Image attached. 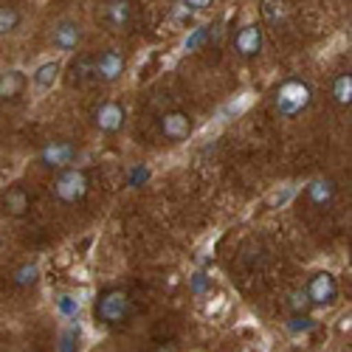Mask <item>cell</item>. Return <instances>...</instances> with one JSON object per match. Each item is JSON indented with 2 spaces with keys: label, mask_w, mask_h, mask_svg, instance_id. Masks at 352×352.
<instances>
[{
  "label": "cell",
  "mask_w": 352,
  "mask_h": 352,
  "mask_svg": "<svg viewBox=\"0 0 352 352\" xmlns=\"http://www.w3.org/2000/svg\"><path fill=\"white\" fill-rule=\"evenodd\" d=\"M133 310H135V305H133L127 290L107 287L94 302V321L102 327H119V324H124V321H130Z\"/></svg>",
  "instance_id": "6da1fadb"
},
{
  "label": "cell",
  "mask_w": 352,
  "mask_h": 352,
  "mask_svg": "<svg viewBox=\"0 0 352 352\" xmlns=\"http://www.w3.org/2000/svg\"><path fill=\"white\" fill-rule=\"evenodd\" d=\"M313 102V87L305 79H285L276 94H274V110L282 116V119H296L299 113H305Z\"/></svg>",
  "instance_id": "7a4b0ae2"
},
{
  "label": "cell",
  "mask_w": 352,
  "mask_h": 352,
  "mask_svg": "<svg viewBox=\"0 0 352 352\" xmlns=\"http://www.w3.org/2000/svg\"><path fill=\"white\" fill-rule=\"evenodd\" d=\"M91 192V178H87L85 169H65V172H56V178L51 184V195L65 203V206H74V203H82Z\"/></svg>",
  "instance_id": "3957f363"
},
{
  "label": "cell",
  "mask_w": 352,
  "mask_h": 352,
  "mask_svg": "<svg viewBox=\"0 0 352 352\" xmlns=\"http://www.w3.org/2000/svg\"><path fill=\"white\" fill-rule=\"evenodd\" d=\"M305 296L316 307H333L338 302V282L330 271H316L307 285H305Z\"/></svg>",
  "instance_id": "277c9868"
},
{
  "label": "cell",
  "mask_w": 352,
  "mask_h": 352,
  "mask_svg": "<svg viewBox=\"0 0 352 352\" xmlns=\"http://www.w3.org/2000/svg\"><path fill=\"white\" fill-rule=\"evenodd\" d=\"M124 68H127V60L122 51L116 48H104L99 54H94V79L104 82V85H113L124 76Z\"/></svg>",
  "instance_id": "5b68a950"
},
{
  "label": "cell",
  "mask_w": 352,
  "mask_h": 352,
  "mask_svg": "<svg viewBox=\"0 0 352 352\" xmlns=\"http://www.w3.org/2000/svg\"><path fill=\"white\" fill-rule=\"evenodd\" d=\"M79 150L71 144V141H51L43 146V153H40V164L45 169H54V172H65L74 166Z\"/></svg>",
  "instance_id": "8992f818"
},
{
  "label": "cell",
  "mask_w": 352,
  "mask_h": 352,
  "mask_svg": "<svg viewBox=\"0 0 352 352\" xmlns=\"http://www.w3.org/2000/svg\"><path fill=\"white\" fill-rule=\"evenodd\" d=\"M124 122H127V110L122 102H102L94 113V124L99 133L104 135H116L124 130Z\"/></svg>",
  "instance_id": "52a82bcc"
},
{
  "label": "cell",
  "mask_w": 352,
  "mask_h": 352,
  "mask_svg": "<svg viewBox=\"0 0 352 352\" xmlns=\"http://www.w3.org/2000/svg\"><path fill=\"white\" fill-rule=\"evenodd\" d=\"M195 130V122H192V116L184 113V110H169L161 116V135L169 141V144H181L192 135Z\"/></svg>",
  "instance_id": "ba28073f"
},
{
  "label": "cell",
  "mask_w": 352,
  "mask_h": 352,
  "mask_svg": "<svg viewBox=\"0 0 352 352\" xmlns=\"http://www.w3.org/2000/svg\"><path fill=\"white\" fill-rule=\"evenodd\" d=\"M262 43H265V34H262L259 23H245V25L237 28V34H234V51H237L243 60H254V56H259Z\"/></svg>",
  "instance_id": "9c48e42d"
},
{
  "label": "cell",
  "mask_w": 352,
  "mask_h": 352,
  "mask_svg": "<svg viewBox=\"0 0 352 352\" xmlns=\"http://www.w3.org/2000/svg\"><path fill=\"white\" fill-rule=\"evenodd\" d=\"M28 209H32V197H28V189L23 184H14L0 195V212L6 217H25Z\"/></svg>",
  "instance_id": "30bf717a"
},
{
  "label": "cell",
  "mask_w": 352,
  "mask_h": 352,
  "mask_svg": "<svg viewBox=\"0 0 352 352\" xmlns=\"http://www.w3.org/2000/svg\"><path fill=\"white\" fill-rule=\"evenodd\" d=\"M51 43H54V48H60V51H74V48H79V43H82V25L74 23V20L56 23L54 32H51Z\"/></svg>",
  "instance_id": "8fae6325"
},
{
  "label": "cell",
  "mask_w": 352,
  "mask_h": 352,
  "mask_svg": "<svg viewBox=\"0 0 352 352\" xmlns=\"http://www.w3.org/2000/svg\"><path fill=\"white\" fill-rule=\"evenodd\" d=\"M91 79H94V54H79V56H74L71 65H68L65 82H68L71 87H82V85H87Z\"/></svg>",
  "instance_id": "7c38bea8"
},
{
  "label": "cell",
  "mask_w": 352,
  "mask_h": 352,
  "mask_svg": "<svg viewBox=\"0 0 352 352\" xmlns=\"http://www.w3.org/2000/svg\"><path fill=\"white\" fill-rule=\"evenodd\" d=\"M336 192H338V186H336V181H330V178H318V181H313V184L305 189L307 200L313 203V206H318V209H327L330 203L336 200Z\"/></svg>",
  "instance_id": "4fadbf2b"
},
{
  "label": "cell",
  "mask_w": 352,
  "mask_h": 352,
  "mask_svg": "<svg viewBox=\"0 0 352 352\" xmlns=\"http://www.w3.org/2000/svg\"><path fill=\"white\" fill-rule=\"evenodd\" d=\"M25 85H28V79L23 71H3L0 74V102H12V99L23 96Z\"/></svg>",
  "instance_id": "5bb4252c"
},
{
  "label": "cell",
  "mask_w": 352,
  "mask_h": 352,
  "mask_svg": "<svg viewBox=\"0 0 352 352\" xmlns=\"http://www.w3.org/2000/svg\"><path fill=\"white\" fill-rule=\"evenodd\" d=\"M104 14H107V23L110 25L127 28L130 20H133V3H127V0H113V3H107Z\"/></svg>",
  "instance_id": "9a60e30c"
},
{
  "label": "cell",
  "mask_w": 352,
  "mask_h": 352,
  "mask_svg": "<svg viewBox=\"0 0 352 352\" xmlns=\"http://www.w3.org/2000/svg\"><path fill=\"white\" fill-rule=\"evenodd\" d=\"M333 99H336V104L349 107V102H352V74L349 71H344L333 79Z\"/></svg>",
  "instance_id": "2e32d148"
},
{
  "label": "cell",
  "mask_w": 352,
  "mask_h": 352,
  "mask_svg": "<svg viewBox=\"0 0 352 352\" xmlns=\"http://www.w3.org/2000/svg\"><path fill=\"white\" fill-rule=\"evenodd\" d=\"M20 23H23V14H20L17 6H6V3L0 6V37H6V34H12V32H17Z\"/></svg>",
  "instance_id": "e0dca14e"
},
{
  "label": "cell",
  "mask_w": 352,
  "mask_h": 352,
  "mask_svg": "<svg viewBox=\"0 0 352 352\" xmlns=\"http://www.w3.org/2000/svg\"><path fill=\"white\" fill-rule=\"evenodd\" d=\"M60 71H63L60 63H45V65H40V68L34 71V85L45 91V87H51L56 79H60Z\"/></svg>",
  "instance_id": "ac0fdd59"
},
{
  "label": "cell",
  "mask_w": 352,
  "mask_h": 352,
  "mask_svg": "<svg viewBox=\"0 0 352 352\" xmlns=\"http://www.w3.org/2000/svg\"><path fill=\"white\" fill-rule=\"evenodd\" d=\"M37 265H23V268H17V274H14V285H20V287H25V285H34L37 282Z\"/></svg>",
  "instance_id": "d6986e66"
},
{
  "label": "cell",
  "mask_w": 352,
  "mask_h": 352,
  "mask_svg": "<svg viewBox=\"0 0 352 352\" xmlns=\"http://www.w3.org/2000/svg\"><path fill=\"white\" fill-rule=\"evenodd\" d=\"M293 299H296V302H293V307H296V310H299V307H302V310H307V307H310V302H307V296H305V290H299Z\"/></svg>",
  "instance_id": "ffe728a7"
}]
</instances>
